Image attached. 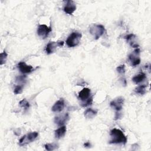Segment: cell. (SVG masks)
Masks as SVG:
<instances>
[{"label":"cell","instance_id":"obj_1","mask_svg":"<svg viewBox=\"0 0 151 151\" xmlns=\"http://www.w3.org/2000/svg\"><path fill=\"white\" fill-rule=\"evenodd\" d=\"M110 140L109 143L111 144H125L127 142V137L122 130L118 129H113L110 132Z\"/></svg>","mask_w":151,"mask_h":151},{"label":"cell","instance_id":"obj_2","mask_svg":"<svg viewBox=\"0 0 151 151\" xmlns=\"http://www.w3.org/2000/svg\"><path fill=\"white\" fill-rule=\"evenodd\" d=\"M82 35L78 32H72L66 40V44L69 47H74L78 45L80 42Z\"/></svg>","mask_w":151,"mask_h":151},{"label":"cell","instance_id":"obj_3","mask_svg":"<svg viewBox=\"0 0 151 151\" xmlns=\"http://www.w3.org/2000/svg\"><path fill=\"white\" fill-rule=\"evenodd\" d=\"M90 33L94 37L95 40H98L105 32V28L101 24H93L90 27Z\"/></svg>","mask_w":151,"mask_h":151},{"label":"cell","instance_id":"obj_4","mask_svg":"<svg viewBox=\"0 0 151 151\" xmlns=\"http://www.w3.org/2000/svg\"><path fill=\"white\" fill-rule=\"evenodd\" d=\"M38 136V133L37 132H33L29 133L23 136L19 140V145L20 146L26 145L31 142L34 141Z\"/></svg>","mask_w":151,"mask_h":151},{"label":"cell","instance_id":"obj_5","mask_svg":"<svg viewBox=\"0 0 151 151\" xmlns=\"http://www.w3.org/2000/svg\"><path fill=\"white\" fill-rule=\"evenodd\" d=\"M140 49L137 48L133 51V52L130 54L128 56V60L132 66H136L140 63Z\"/></svg>","mask_w":151,"mask_h":151},{"label":"cell","instance_id":"obj_6","mask_svg":"<svg viewBox=\"0 0 151 151\" xmlns=\"http://www.w3.org/2000/svg\"><path fill=\"white\" fill-rule=\"evenodd\" d=\"M51 31L52 28L51 27H48L45 24H40L37 28V34L42 39H45L48 36Z\"/></svg>","mask_w":151,"mask_h":151},{"label":"cell","instance_id":"obj_7","mask_svg":"<svg viewBox=\"0 0 151 151\" xmlns=\"http://www.w3.org/2000/svg\"><path fill=\"white\" fill-rule=\"evenodd\" d=\"M63 45L64 42L63 41L49 42L45 47V52L47 54H51L55 52L57 47H62Z\"/></svg>","mask_w":151,"mask_h":151},{"label":"cell","instance_id":"obj_8","mask_svg":"<svg viewBox=\"0 0 151 151\" xmlns=\"http://www.w3.org/2000/svg\"><path fill=\"white\" fill-rule=\"evenodd\" d=\"M123 103H124V99L120 97L112 100L110 103V105L113 109L116 110L117 111H119L122 109Z\"/></svg>","mask_w":151,"mask_h":151},{"label":"cell","instance_id":"obj_9","mask_svg":"<svg viewBox=\"0 0 151 151\" xmlns=\"http://www.w3.org/2000/svg\"><path fill=\"white\" fill-rule=\"evenodd\" d=\"M18 68L22 74H28L32 72L34 68L30 65H27L25 62L21 61L17 65Z\"/></svg>","mask_w":151,"mask_h":151},{"label":"cell","instance_id":"obj_10","mask_svg":"<svg viewBox=\"0 0 151 151\" xmlns=\"http://www.w3.org/2000/svg\"><path fill=\"white\" fill-rule=\"evenodd\" d=\"M76 9V5L75 4L74 2L73 1H65V4L64 6L63 10L64 11L68 14L71 15Z\"/></svg>","mask_w":151,"mask_h":151},{"label":"cell","instance_id":"obj_11","mask_svg":"<svg viewBox=\"0 0 151 151\" xmlns=\"http://www.w3.org/2000/svg\"><path fill=\"white\" fill-rule=\"evenodd\" d=\"M125 39L126 40L127 42L130 44V45L133 48H138L139 47V44L137 41V37L133 34H130L127 35H126L125 37Z\"/></svg>","mask_w":151,"mask_h":151},{"label":"cell","instance_id":"obj_12","mask_svg":"<svg viewBox=\"0 0 151 151\" xmlns=\"http://www.w3.org/2000/svg\"><path fill=\"white\" fill-rule=\"evenodd\" d=\"M90 95H91L90 89L88 88H84L79 92L78 97L80 100L84 102L91 97Z\"/></svg>","mask_w":151,"mask_h":151},{"label":"cell","instance_id":"obj_13","mask_svg":"<svg viewBox=\"0 0 151 151\" xmlns=\"http://www.w3.org/2000/svg\"><path fill=\"white\" fill-rule=\"evenodd\" d=\"M65 106L64 101L63 99H60L57 101L51 108V110L54 112H60L61 111Z\"/></svg>","mask_w":151,"mask_h":151},{"label":"cell","instance_id":"obj_14","mask_svg":"<svg viewBox=\"0 0 151 151\" xmlns=\"http://www.w3.org/2000/svg\"><path fill=\"white\" fill-rule=\"evenodd\" d=\"M69 119V116L68 113H65V114L60 116L55 117L54 119V122L57 124L59 126H63Z\"/></svg>","mask_w":151,"mask_h":151},{"label":"cell","instance_id":"obj_15","mask_svg":"<svg viewBox=\"0 0 151 151\" xmlns=\"http://www.w3.org/2000/svg\"><path fill=\"white\" fill-rule=\"evenodd\" d=\"M67 131V128L65 126H61L60 127L55 130V137L57 139H60L63 137Z\"/></svg>","mask_w":151,"mask_h":151},{"label":"cell","instance_id":"obj_16","mask_svg":"<svg viewBox=\"0 0 151 151\" xmlns=\"http://www.w3.org/2000/svg\"><path fill=\"white\" fill-rule=\"evenodd\" d=\"M97 113V110L93 109L91 108L87 109L85 111H84V117L87 119H93L94 117L96 116Z\"/></svg>","mask_w":151,"mask_h":151},{"label":"cell","instance_id":"obj_17","mask_svg":"<svg viewBox=\"0 0 151 151\" xmlns=\"http://www.w3.org/2000/svg\"><path fill=\"white\" fill-rule=\"evenodd\" d=\"M145 78H146V74L143 73H141L135 76H134L132 78V81L136 84H139V83L142 82Z\"/></svg>","mask_w":151,"mask_h":151},{"label":"cell","instance_id":"obj_18","mask_svg":"<svg viewBox=\"0 0 151 151\" xmlns=\"http://www.w3.org/2000/svg\"><path fill=\"white\" fill-rule=\"evenodd\" d=\"M146 85H145V84L140 85L135 88L134 91L137 94L143 95L146 93Z\"/></svg>","mask_w":151,"mask_h":151},{"label":"cell","instance_id":"obj_19","mask_svg":"<svg viewBox=\"0 0 151 151\" xmlns=\"http://www.w3.org/2000/svg\"><path fill=\"white\" fill-rule=\"evenodd\" d=\"M19 104V106L21 107L24 108L25 110H27L29 107V103L25 99H24L22 100H21Z\"/></svg>","mask_w":151,"mask_h":151},{"label":"cell","instance_id":"obj_20","mask_svg":"<svg viewBox=\"0 0 151 151\" xmlns=\"http://www.w3.org/2000/svg\"><path fill=\"white\" fill-rule=\"evenodd\" d=\"M45 149L47 150H53L58 148V146L54 143H47L44 145Z\"/></svg>","mask_w":151,"mask_h":151},{"label":"cell","instance_id":"obj_21","mask_svg":"<svg viewBox=\"0 0 151 151\" xmlns=\"http://www.w3.org/2000/svg\"><path fill=\"white\" fill-rule=\"evenodd\" d=\"M7 57H8V54L5 51H3L0 54V64L1 65H2L5 63Z\"/></svg>","mask_w":151,"mask_h":151},{"label":"cell","instance_id":"obj_22","mask_svg":"<svg viewBox=\"0 0 151 151\" xmlns=\"http://www.w3.org/2000/svg\"><path fill=\"white\" fill-rule=\"evenodd\" d=\"M116 70L117 71L118 73H119L120 74H122L124 75L125 73V66L124 64L123 65H120L119 66H118L116 68Z\"/></svg>","mask_w":151,"mask_h":151},{"label":"cell","instance_id":"obj_23","mask_svg":"<svg viewBox=\"0 0 151 151\" xmlns=\"http://www.w3.org/2000/svg\"><path fill=\"white\" fill-rule=\"evenodd\" d=\"M22 88H23V86L18 84V85L15 86V87L14 88V93L16 94H20L22 91Z\"/></svg>","mask_w":151,"mask_h":151},{"label":"cell","instance_id":"obj_24","mask_svg":"<svg viewBox=\"0 0 151 151\" xmlns=\"http://www.w3.org/2000/svg\"><path fill=\"white\" fill-rule=\"evenodd\" d=\"M93 103V97L92 96H91L89 99H88L86 101L83 102L82 103V106L83 107H87L88 106H90Z\"/></svg>","mask_w":151,"mask_h":151},{"label":"cell","instance_id":"obj_25","mask_svg":"<svg viewBox=\"0 0 151 151\" xmlns=\"http://www.w3.org/2000/svg\"><path fill=\"white\" fill-rule=\"evenodd\" d=\"M84 147H90V142H86V143L84 144Z\"/></svg>","mask_w":151,"mask_h":151}]
</instances>
